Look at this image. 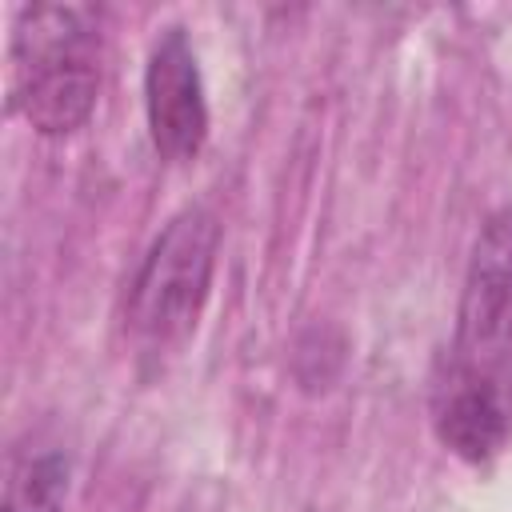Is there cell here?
I'll return each mask as SVG.
<instances>
[{
    "mask_svg": "<svg viewBox=\"0 0 512 512\" xmlns=\"http://www.w3.org/2000/svg\"><path fill=\"white\" fill-rule=\"evenodd\" d=\"M432 428L452 456L468 464H484L504 448L512 432V388L448 376L436 388Z\"/></svg>",
    "mask_w": 512,
    "mask_h": 512,
    "instance_id": "5b68a950",
    "label": "cell"
},
{
    "mask_svg": "<svg viewBox=\"0 0 512 512\" xmlns=\"http://www.w3.org/2000/svg\"><path fill=\"white\" fill-rule=\"evenodd\" d=\"M144 112L148 132L168 164H192L208 140V100L200 60L180 24L164 28L144 68Z\"/></svg>",
    "mask_w": 512,
    "mask_h": 512,
    "instance_id": "277c9868",
    "label": "cell"
},
{
    "mask_svg": "<svg viewBox=\"0 0 512 512\" xmlns=\"http://www.w3.org/2000/svg\"><path fill=\"white\" fill-rule=\"evenodd\" d=\"M68 460L64 452H40L16 460L4 488V512H64Z\"/></svg>",
    "mask_w": 512,
    "mask_h": 512,
    "instance_id": "8992f818",
    "label": "cell"
},
{
    "mask_svg": "<svg viewBox=\"0 0 512 512\" xmlns=\"http://www.w3.org/2000/svg\"><path fill=\"white\" fill-rule=\"evenodd\" d=\"M220 252V220L192 204L176 212L152 240L128 296V324L152 344L184 340L208 300Z\"/></svg>",
    "mask_w": 512,
    "mask_h": 512,
    "instance_id": "7a4b0ae2",
    "label": "cell"
},
{
    "mask_svg": "<svg viewBox=\"0 0 512 512\" xmlns=\"http://www.w3.org/2000/svg\"><path fill=\"white\" fill-rule=\"evenodd\" d=\"M448 376L512 388V208H496L472 244Z\"/></svg>",
    "mask_w": 512,
    "mask_h": 512,
    "instance_id": "3957f363",
    "label": "cell"
},
{
    "mask_svg": "<svg viewBox=\"0 0 512 512\" xmlns=\"http://www.w3.org/2000/svg\"><path fill=\"white\" fill-rule=\"evenodd\" d=\"M100 28L88 8H24L12 36V112L40 136H72L100 96Z\"/></svg>",
    "mask_w": 512,
    "mask_h": 512,
    "instance_id": "6da1fadb",
    "label": "cell"
}]
</instances>
